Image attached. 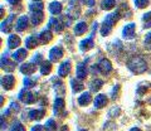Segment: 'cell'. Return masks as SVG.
I'll return each mask as SVG.
<instances>
[{
  "instance_id": "1",
  "label": "cell",
  "mask_w": 151,
  "mask_h": 131,
  "mask_svg": "<svg viewBox=\"0 0 151 131\" xmlns=\"http://www.w3.org/2000/svg\"><path fill=\"white\" fill-rule=\"evenodd\" d=\"M127 67L134 73H144L146 71V62L141 57H132L127 62Z\"/></svg>"
},
{
  "instance_id": "2",
  "label": "cell",
  "mask_w": 151,
  "mask_h": 131,
  "mask_svg": "<svg viewBox=\"0 0 151 131\" xmlns=\"http://www.w3.org/2000/svg\"><path fill=\"white\" fill-rule=\"evenodd\" d=\"M120 17H121L120 12H116V13H112V14H110V15H107L105 22H103V24H102V28H101V34L106 37L108 33L111 32L113 24L120 19Z\"/></svg>"
},
{
  "instance_id": "3",
  "label": "cell",
  "mask_w": 151,
  "mask_h": 131,
  "mask_svg": "<svg viewBox=\"0 0 151 131\" xmlns=\"http://www.w3.org/2000/svg\"><path fill=\"white\" fill-rule=\"evenodd\" d=\"M19 100H20L22 102H24V104H33V102H35L37 100V96L34 95V93H32L30 91L28 90H23L19 92Z\"/></svg>"
},
{
  "instance_id": "4",
  "label": "cell",
  "mask_w": 151,
  "mask_h": 131,
  "mask_svg": "<svg viewBox=\"0 0 151 131\" xmlns=\"http://www.w3.org/2000/svg\"><path fill=\"white\" fill-rule=\"evenodd\" d=\"M97 69L100 71L102 74H107V73H110L112 71V64L111 62L108 59H101L100 60V63L97 64Z\"/></svg>"
},
{
  "instance_id": "5",
  "label": "cell",
  "mask_w": 151,
  "mask_h": 131,
  "mask_svg": "<svg viewBox=\"0 0 151 131\" xmlns=\"http://www.w3.org/2000/svg\"><path fill=\"white\" fill-rule=\"evenodd\" d=\"M1 68L5 72H12L15 69V63L12 62V60H9V58L6 57L5 53H4L3 57H1Z\"/></svg>"
},
{
  "instance_id": "6",
  "label": "cell",
  "mask_w": 151,
  "mask_h": 131,
  "mask_svg": "<svg viewBox=\"0 0 151 131\" xmlns=\"http://www.w3.org/2000/svg\"><path fill=\"white\" fill-rule=\"evenodd\" d=\"M63 55V49L60 48V47H54V48H52L49 50V58L52 62H57V60H59L62 58Z\"/></svg>"
},
{
  "instance_id": "7",
  "label": "cell",
  "mask_w": 151,
  "mask_h": 131,
  "mask_svg": "<svg viewBox=\"0 0 151 131\" xmlns=\"http://www.w3.org/2000/svg\"><path fill=\"white\" fill-rule=\"evenodd\" d=\"M37 71V66L34 63H24L20 66V72L25 76H30Z\"/></svg>"
},
{
  "instance_id": "8",
  "label": "cell",
  "mask_w": 151,
  "mask_h": 131,
  "mask_svg": "<svg viewBox=\"0 0 151 131\" xmlns=\"http://www.w3.org/2000/svg\"><path fill=\"white\" fill-rule=\"evenodd\" d=\"M14 82H15V79H14V76H12V74H8V76H4L1 78V86L4 90H12Z\"/></svg>"
},
{
  "instance_id": "9",
  "label": "cell",
  "mask_w": 151,
  "mask_h": 131,
  "mask_svg": "<svg viewBox=\"0 0 151 131\" xmlns=\"http://www.w3.org/2000/svg\"><path fill=\"white\" fill-rule=\"evenodd\" d=\"M14 19H15V15H9L8 17V19H5L3 23H1V32L3 33H9L12 30V28H13V22Z\"/></svg>"
},
{
  "instance_id": "10",
  "label": "cell",
  "mask_w": 151,
  "mask_h": 131,
  "mask_svg": "<svg viewBox=\"0 0 151 131\" xmlns=\"http://www.w3.org/2000/svg\"><path fill=\"white\" fill-rule=\"evenodd\" d=\"M122 35H124L125 39H132L135 35V24H127L124 30H122Z\"/></svg>"
},
{
  "instance_id": "11",
  "label": "cell",
  "mask_w": 151,
  "mask_h": 131,
  "mask_svg": "<svg viewBox=\"0 0 151 131\" xmlns=\"http://www.w3.org/2000/svg\"><path fill=\"white\" fill-rule=\"evenodd\" d=\"M54 114L55 115H64V100L63 98H55L54 101Z\"/></svg>"
},
{
  "instance_id": "12",
  "label": "cell",
  "mask_w": 151,
  "mask_h": 131,
  "mask_svg": "<svg viewBox=\"0 0 151 131\" xmlns=\"http://www.w3.org/2000/svg\"><path fill=\"white\" fill-rule=\"evenodd\" d=\"M70 72V62L69 60H65V62H63L62 64L59 66V69H58V76L59 77H65L68 76Z\"/></svg>"
},
{
  "instance_id": "13",
  "label": "cell",
  "mask_w": 151,
  "mask_h": 131,
  "mask_svg": "<svg viewBox=\"0 0 151 131\" xmlns=\"http://www.w3.org/2000/svg\"><path fill=\"white\" fill-rule=\"evenodd\" d=\"M52 38H53V35H52V32L49 29H45L43 30L39 34V37H38V39H39V42L42 44H47V43H49V42L52 40Z\"/></svg>"
},
{
  "instance_id": "14",
  "label": "cell",
  "mask_w": 151,
  "mask_h": 131,
  "mask_svg": "<svg viewBox=\"0 0 151 131\" xmlns=\"http://www.w3.org/2000/svg\"><path fill=\"white\" fill-rule=\"evenodd\" d=\"M64 27H65V25H64V24H60V22H59L58 19H55V18H52V19L49 20V24H48L49 29H53V30H55L57 33L62 32Z\"/></svg>"
},
{
  "instance_id": "15",
  "label": "cell",
  "mask_w": 151,
  "mask_h": 131,
  "mask_svg": "<svg viewBox=\"0 0 151 131\" xmlns=\"http://www.w3.org/2000/svg\"><path fill=\"white\" fill-rule=\"evenodd\" d=\"M43 12H32V17H30V19H32V23H33V25H38V24H40L42 22H43Z\"/></svg>"
},
{
  "instance_id": "16",
  "label": "cell",
  "mask_w": 151,
  "mask_h": 131,
  "mask_svg": "<svg viewBox=\"0 0 151 131\" xmlns=\"http://www.w3.org/2000/svg\"><path fill=\"white\" fill-rule=\"evenodd\" d=\"M27 54H28V52H27V49H18L17 52H14L13 54H12V57H13V59L15 60V62H22L23 59H25V57H27Z\"/></svg>"
},
{
  "instance_id": "17",
  "label": "cell",
  "mask_w": 151,
  "mask_h": 131,
  "mask_svg": "<svg viewBox=\"0 0 151 131\" xmlns=\"http://www.w3.org/2000/svg\"><path fill=\"white\" fill-rule=\"evenodd\" d=\"M20 45V38H19L18 35L15 34H13L9 37V39H8V47L10 49H14V48H18V47Z\"/></svg>"
},
{
  "instance_id": "18",
  "label": "cell",
  "mask_w": 151,
  "mask_h": 131,
  "mask_svg": "<svg viewBox=\"0 0 151 131\" xmlns=\"http://www.w3.org/2000/svg\"><path fill=\"white\" fill-rule=\"evenodd\" d=\"M29 119L30 120H40L43 119V116L45 115V111L44 110H32L29 111Z\"/></svg>"
},
{
  "instance_id": "19",
  "label": "cell",
  "mask_w": 151,
  "mask_h": 131,
  "mask_svg": "<svg viewBox=\"0 0 151 131\" xmlns=\"http://www.w3.org/2000/svg\"><path fill=\"white\" fill-rule=\"evenodd\" d=\"M106 104H107V97L105 95L96 96V100H94V107L96 109H102L103 106H106Z\"/></svg>"
},
{
  "instance_id": "20",
  "label": "cell",
  "mask_w": 151,
  "mask_h": 131,
  "mask_svg": "<svg viewBox=\"0 0 151 131\" xmlns=\"http://www.w3.org/2000/svg\"><path fill=\"white\" fill-rule=\"evenodd\" d=\"M27 25H28V17L23 15L22 18L18 19V23H17V30L18 32H23L27 29Z\"/></svg>"
},
{
  "instance_id": "21",
  "label": "cell",
  "mask_w": 151,
  "mask_h": 131,
  "mask_svg": "<svg viewBox=\"0 0 151 131\" xmlns=\"http://www.w3.org/2000/svg\"><path fill=\"white\" fill-rule=\"evenodd\" d=\"M49 12L52 14H60L62 13V4L58 3V1H53V3H50V5H49Z\"/></svg>"
},
{
  "instance_id": "22",
  "label": "cell",
  "mask_w": 151,
  "mask_h": 131,
  "mask_svg": "<svg viewBox=\"0 0 151 131\" xmlns=\"http://www.w3.org/2000/svg\"><path fill=\"white\" fill-rule=\"evenodd\" d=\"M87 76V68H86V66H84L83 63H79L77 66V77L79 79H83V78H86Z\"/></svg>"
},
{
  "instance_id": "23",
  "label": "cell",
  "mask_w": 151,
  "mask_h": 131,
  "mask_svg": "<svg viewBox=\"0 0 151 131\" xmlns=\"http://www.w3.org/2000/svg\"><path fill=\"white\" fill-rule=\"evenodd\" d=\"M93 40L92 38H87V39H84L82 40L81 43H79V47H81V49L82 50H89L91 48H93Z\"/></svg>"
},
{
  "instance_id": "24",
  "label": "cell",
  "mask_w": 151,
  "mask_h": 131,
  "mask_svg": "<svg viewBox=\"0 0 151 131\" xmlns=\"http://www.w3.org/2000/svg\"><path fill=\"white\" fill-rule=\"evenodd\" d=\"M86 30H87V24L84 22L78 23V24L74 27V34L76 35H82Z\"/></svg>"
},
{
  "instance_id": "25",
  "label": "cell",
  "mask_w": 151,
  "mask_h": 131,
  "mask_svg": "<svg viewBox=\"0 0 151 131\" xmlns=\"http://www.w3.org/2000/svg\"><path fill=\"white\" fill-rule=\"evenodd\" d=\"M89 102H91V95H89L88 92H84L83 95L79 96V98H78V104L81 106H86Z\"/></svg>"
},
{
  "instance_id": "26",
  "label": "cell",
  "mask_w": 151,
  "mask_h": 131,
  "mask_svg": "<svg viewBox=\"0 0 151 131\" xmlns=\"http://www.w3.org/2000/svg\"><path fill=\"white\" fill-rule=\"evenodd\" d=\"M50 71H52V64H50V62H48V60H44V62H42L40 73L43 74V76H45V74H49Z\"/></svg>"
},
{
  "instance_id": "27",
  "label": "cell",
  "mask_w": 151,
  "mask_h": 131,
  "mask_svg": "<svg viewBox=\"0 0 151 131\" xmlns=\"http://www.w3.org/2000/svg\"><path fill=\"white\" fill-rule=\"evenodd\" d=\"M25 45H27V48H35V47L38 45V38H35V35H30L29 38H27L25 40Z\"/></svg>"
},
{
  "instance_id": "28",
  "label": "cell",
  "mask_w": 151,
  "mask_h": 131,
  "mask_svg": "<svg viewBox=\"0 0 151 131\" xmlns=\"http://www.w3.org/2000/svg\"><path fill=\"white\" fill-rule=\"evenodd\" d=\"M102 85H103V81H101V79H93L91 85H89V88H91L92 92H97L102 87Z\"/></svg>"
},
{
  "instance_id": "29",
  "label": "cell",
  "mask_w": 151,
  "mask_h": 131,
  "mask_svg": "<svg viewBox=\"0 0 151 131\" xmlns=\"http://www.w3.org/2000/svg\"><path fill=\"white\" fill-rule=\"evenodd\" d=\"M115 5H116L115 0H102V3H101V8L103 10H110Z\"/></svg>"
},
{
  "instance_id": "30",
  "label": "cell",
  "mask_w": 151,
  "mask_h": 131,
  "mask_svg": "<svg viewBox=\"0 0 151 131\" xmlns=\"http://www.w3.org/2000/svg\"><path fill=\"white\" fill-rule=\"evenodd\" d=\"M70 85H72V90L74 92H79V91H82L83 88H84L83 83L79 82L78 79H72V81H70Z\"/></svg>"
},
{
  "instance_id": "31",
  "label": "cell",
  "mask_w": 151,
  "mask_h": 131,
  "mask_svg": "<svg viewBox=\"0 0 151 131\" xmlns=\"http://www.w3.org/2000/svg\"><path fill=\"white\" fill-rule=\"evenodd\" d=\"M29 9L32 12H43V3H42V1L33 3V4H30Z\"/></svg>"
},
{
  "instance_id": "32",
  "label": "cell",
  "mask_w": 151,
  "mask_h": 131,
  "mask_svg": "<svg viewBox=\"0 0 151 131\" xmlns=\"http://www.w3.org/2000/svg\"><path fill=\"white\" fill-rule=\"evenodd\" d=\"M55 129H57L55 121L53 119H49L45 124V131H55Z\"/></svg>"
},
{
  "instance_id": "33",
  "label": "cell",
  "mask_w": 151,
  "mask_h": 131,
  "mask_svg": "<svg viewBox=\"0 0 151 131\" xmlns=\"http://www.w3.org/2000/svg\"><path fill=\"white\" fill-rule=\"evenodd\" d=\"M142 20L145 23V28H151V12L144 14Z\"/></svg>"
},
{
  "instance_id": "34",
  "label": "cell",
  "mask_w": 151,
  "mask_h": 131,
  "mask_svg": "<svg viewBox=\"0 0 151 131\" xmlns=\"http://www.w3.org/2000/svg\"><path fill=\"white\" fill-rule=\"evenodd\" d=\"M10 131H25V129H24V126L19 122V121H15V122L13 124Z\"/></svg>"
},
{
  "instance_id": "35",
  "label": "cell",
  "mask_w": 151,
  "mask_h": 131,
  "mask_svg": "<svg viewBox=\"0 0 151 131\" xmlns=\"http://www.w3.org/2000/svg\"><path fill=\"white\" fill-rule=\"evenodd\" d=\"M134 1H135V5L137 8H140V9H142V8L149 5V0H134Z\"/></svg>"
},
{
  "instance_id": "36",
  "label": "cell",
  "mask_w": 151,
  "mask_h": 131,
  "mask_svg": "<svg viewBox=\"0 0 151 131\" xmlns=\"http://www.w3.org/2000/svg\"><path fill=\"white\" fill-rule=\"evenodd\" d=\"M24 86H25L27 88L34 87V86H35V81H33V79H30L29 77H27V78H24Z\"/></svg>"
},
{
  "instance_id": "37",
  "label": "cell",
  "mask_w": 151,
  "mask_h": 131,
  "mask_svg": "<svg viewBox=\"0 0 151 131\" xmlns=\"http://www.w3.org/2000/svg\"><path fill=\"white\" fill-rule=\"evenodd\" d=\"M145 48L151 50V33H147L145 38Z\"/></svg>"
},
{
  "instance_id": "38",
  "label": "cell",
  "mask_w": 151,
  "mask_h": 131,
  "mask_svg": "<svg viewBox=\"0 0 151 131\" xmlns=\"http://www.w3.org/2000/svg\"><path fill=\"white\" fill-rule=\"evenodd\" d=\"M18 111H19V105L17 102H12L10 107H9V110L6 112H18Z\"/></svg>"
},
{
  "instance_id": "39",
  "label": "cell",
  "mask_w": 151,
  "mask_h": 131,
  "mask_svg": "<svg viewBox=\"0 0 151 131\" xmlns=\"http://www.w3.org/2000/svg\"><path fill=\"white\" fill-rule=\"evenodd\" d=\"M33 60L35 62V64H37V63H39V62H42V54H40V53L35 54V55H34V58H33Z\"/></svg>"
},
{
  "instance_id": "40",
  "label": "cell",
  "mask_w": 151,
  "mask_h": 131,
  "mask_svg": "<svg viewBox=\"0 0 151 131\" xmlns=\"http://www.w3.org/2000/svg\"><path fill=\"white\" fill-rule=\"evenodd\" d=\"M83 3L86 4L87 6H93L94 5V0H83Z\"/></svg>"
},
{
  "instance_id": "41",
  "label": "cell",
  "mask_w": 151,
  "mask_h": 131,
  "mask_svg": "<svg viewBox=\"0 0 151 131\" xmlns=\"http://www.w3.org/2000/svg\"><path fill=\"white\" fill-rule=\"evenodd\" d=\"M32 131H43V127H42V125H35L32 127Z\"/></svg>"
},
{
  "instance_id": "42",
  "label": "cell",
  "mask_w": 151,
  "mask_h": 131,
  "mask_svg": "<svg viewBox=\"0 0 151 131\" xmlns=\"http://www.w3.org/2000/svg\"><path fill=\"white\" fill-rule=\"evenodd\" d=\"M8 3L9 4H13V5H15V4L20 3V0H8Z\"/></svg>"
},
{
  "instance_id": "43",
  "label": "cell",
  "mask_w": 151,
  "mask_h": 131,
  "mask_svg": "<svg viewBox=\"0 0 151 131\" xmlns=\"http://www.w3.org/2000/svg\"><path fill=\"white\" fill-rule=\"evenodd\" d=\"M60 131H69V130H68V126H65V125H64L63 127L60 129Z\"/></svg>"
},
{
  "instance_id": "44",
  "label": "cell",
  "mask_w": 151,
  "mask_h": 131,
  "mask_svg": "<svg viewBox=\"0 0 151 131\" xmlns=\"http://www.w3.org/2000/svg\"><path fill=\"white\" fill-rule=\"evenodd\" d=\"M130 131H141V130H140V129H137V127H132Z\"/></svg>"
},
{
  "instance_id": "45",
  "label": "cell",
  "mask_w": 151,
  "mask_h": 131,
  "mask_svg": "<svg viewBox=\"0 0 151 131\" xmlns=\"http://www.w3.org/2000/svg\"><path fill=\"white\" fill-rule=\"evenodd\" d=\"M79 131H87V130H79Z\"/></svg>"
},
{
  "instance_id": "46",
  "label": "cell",
  "mask_w": 151,
  "mask_h": 131,
  "mask_svg": "<svg viewBox=\"0 0 151 131\" xmlns=\"http://www.w3.org/2000/svg\"><path fill=\"white\" fill-rule=\"evenodd\" d=\"M35 1H39V0H35Z\"/></svg>"
}]
</instances>
